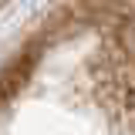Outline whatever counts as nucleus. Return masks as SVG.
Returning a JSON list of instances; mask_svg holds the SVG:
<instances>
[{"label":"nucleus","mask_w":135,"mask_h":135,"mask_svg":"<svg viewBox=\"0 0 135 135\" xmlns=\"http://www.w3.org/2000/svg\"><path fill=\"white\" fill-rule=\"evenodd\" d=\"M0 135H135V0H64L0 64Z\"/></svg>","instance_id":"nucleus-1"},{"label":"nucleus","mask_w":135,"mask_h":135,"mask_svg":"<svg viewBox=\"0 0 135 135\" xmlns=\"http://www.w3.org/2000/svg\"><path fill=\"white\" fill-rule=\"evenodd\" d=\"M0 3H3V0H0Z\"/></svg>","instance_id":"nucleus-2"}]
</instances>
